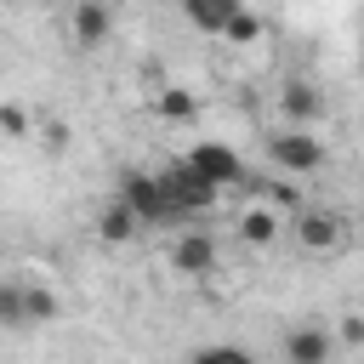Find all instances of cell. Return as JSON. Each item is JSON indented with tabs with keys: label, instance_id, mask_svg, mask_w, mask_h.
I'll list each match as a JSON object with an SVG mask.
<instances>
[{
	"label": "cell",
	"instance_id": "obj_1",
	"mask_svg": "<svg viewBox=\"0 0 364 364\" xmlns=\"http://www.w3.org/2000/svg\"><path fill=\"white\" fill-rule=\"evenodd\" d=\"M159 176V193H165V205H171V222H182V216H199V210H210L216 199H222V188L216 182H205L188 159H171L165 171H154Z\"/></svg>",
	"mask_w": 364,
	"mask_h": 364
},
{
	"label": "cell",
	"instance_id": "obj_2",
	"mask_svg": "<svg viewBox=\"0 0 364 364\" xmlns=\"http://www.w3.org/2000/svg\"><path fill=\"white\" fill-rule=\"evenodd\" d=\"M290 239H296V250H307V256H336L341 245H347V216L341 210H324V205H301V210H290Z\"/></svg>",
	"mask_w": 364,
	"mask_h": 364
},
{
	"label": "cell",
	"instance_id": "obj_3",
	"mask_svg": "<svg viewBox=\"0 0 364 364\" xmlns=\"http://www.w3.org/2000/svg\"><path fill=\"white\" fill-rule=\"evenodd\" d=\"M267 159L284 171V176H313L330 165V148L307 131V125H290V131H273L267 136Z\"/></svg>",
	"mask_w": 364,
	"mask_h": 364
},
{
	"label": "cell",
	"instance_id": "obj_4",
	"mask_svg": "<svg viewBox=\"0 0 364 364\" xmlns=\"http://www.w3.org/2000/svg\"><path fill=\"white\" fill-rule=\"evenodd\" d=\"M114 199H119V205H131L142 228H154V222H171V205H165V193H159V176H154V171H136V165H125V171H119V188H114Z\"/></svg>",
	"mask_w": 364,
	"mask_h": 364
},
{
	"label": "cell",
	"instance_id": "obj_5",
	"mask_svg": "<svg viewBox=\"0 0 364 364\" xmlns=\"http://www.w3.org/2000/svg\"><path fill=\"white\" fill-rule=\"evenodd\" d=\"M205 182H216V188H239L245 182V159H239V148L233 142H216V136H199L188 154H182Z\"/></svg>",
	"mask_w": 364,
	"mask_h": 364
},
{
	"label": "cell",
	"instance_id": "obj_6",
	"mask_svg": "<svg viewBox=\"0 0 364 364\" xmlns=\"http://www.w3.org/2000/svg\"><path fill=\"white\" fill-rule=\"evenodd\" d=\"M330 358H336V336H330L324 318L284 330V364H330Z\"/></svg>",
	"mask_w": 364,
	"mask_h": 364
},
{
	"label": "cell",
	"instance_id": "obj_7",
	"mask_svg": "<svg viewBox=\"0 0 364 364\" xmlns=\"http://www.w3.org/2000/svg\"><path fill=\"white\" fill-rule=\"evenodd\" d=\"M171 267H176L182 279H210V273H216V239L199 233V228L176 233V245H171Z\"/></svg>",
	"mask_w": 364,
	"mask_h": 364
},
{
	"label": "cell",
	"instance_id": "obj_8",
	"mask_svg": "<svg viewBox=\"0 0 364 364\" xmlns=\"http://www.w3.org/2000/svg\"><path fill=\"white\" fill-rule=\"evenodd\" d=\"M68 34H74V46H80V51L108 46V34H114V6H108V0H74Z\"/></svg>",
	"mask_w": 364,
	"mask_h": 364
},
{
	"label": "cell",
	"instance_id": "obj_9",
	"mask_svg": "<svg viewBox=\"0 0 364 364\" xmlns=\"http://www.w3.org/2000/svg\"><path fill=\"white\" fill-rule=\"evenodd\" d=\"M279 108H284V119H290V125H318V119L330 114V97H324L313 80H284Z\"/></svg>",
	"mask_w": 364,
	"mask_h": 364
},
{
	"label": "cell",
	"instance_id": "obj_10",
	"mask_svg": "<svg viewBox=\"0 0 364 364\" xmlns=\"http://www.w3.org/2000/svg\"><path fill=\"white\" fill-rule=\"evenodd\" d=\"M279 233H284V216L267 210V205H250V210L239 216V245H250V250H273Z\"/></svg>",
	"mask_w": 364,
	"mask_h": 364
},
{
	"label": "cell",
	"instance_id": "obj_11",
	"mask_svg": "<svg viewBox=\"0 0 364 364\" xmlns=\"http://www.w3.org/2000/svg\"><path fill=\"white\" fill-rule=\"evenodd\" d=\"M57 318H63V296H57L51 284L23 279V324H28V330H40V324H57Z\"/></svg>",
	"mask_w": 364,
	"mask_h": 364
},
{
	"label": "cell",
	"instance_id": "obj_12",
	"mask_svg": "<svg viewBox=\"0 0 364 364\" xmlns=\"http://www.w3.org/2000/svg\"><path fill=\"white\" fill-rule=\"evenodd\" d=\"M136 233H142L136 210H131V205H119V199H108V205H102V216H97V239H102V245H131Z\"/></svg>",
	"mask_w": 364,
	"mask_h": 364
},
{
	"label": "cell",
	"instance_id": "obj_13",
	"mask_svg": "<svg viewBox=\"0 0 364 364\" xmlns=\"http://www.w3.org/2000/svg\"><path fill=\"white\" fill-rule=\"evenodd\" d=\"M245 0H182V17L199 28V34H222V23L239 11Z\"/></svg>",
	"mask_w": 364,
	"mask_h": 364
},
{
	"label": "cell",
	"instance_id": "obj_14",
	"mask_svg": "<svg viewBox=\"0 0 364 364\" xmlns=\"http://www.w3.org/2000/svg\"><path fill=\"white\" fill-rule=\"evenodd\" d=\"M245 182H250V176H245ZM250 188H256V205H267V210H279V216H290V210L307 205L296 182H273V176H267V182H250Z\"/></svg>",
	"mask_w": 364,
	"mask_h": 364
},
{
	"label": "cell",
	"instance_id": "obj_15",
	"mask_svg": "<svg viewBox=\"0 0 364 364\" xmlns=\"http://www.w3.org/2000/svg\"><path fill=\"white\" fill-rule=\"evenodd\" d=\"M154 108H159V119H171V125H188V119L199 114V97H193V91H182V85H165V91L154 97Z\"/></svg>",
	"mask_w": 364,
	"mask_h": 364
},
{
	"label": "cell",
	"instance_id": "obj_16",
	"mask_svg": "<svg viewBox=\"0 0 364 364\" xmlns=\"http://www.w3.org/2000/svg\"><path fill=\"white\" fill-rule=\"evenodd\" d=\"M0 330H28L23 324V279H0Z\"/></svg>",
	"mask_w": 364,
	"mask_h": 364
},
{
	"label": "cell",
	"instance_id": "obj_17",
	"mask_svg": "<svg viewBox=\"0 0 364 364\" xmlns=\"http://www.w3.org/2000/svg\"><path fill=\"white\" fill-rule=\"evenodd\" d=\"M222 34H228V46H256V40H262V17L239 6V11L222 23Z\"/></svg>",
	"mask_w": 364,
	"mask_h": 364
},
{
	"label": "cell",
	"instance_id": "obj_18",
	"mask_svg": "<svg viewBox=\"0 0 364 364\" xmlns=\"http://www.w3.org/2000/svg\"><path fill=\"white\" fill-rule=\"evenodd\" d=\"M193 364H256V358H250L245 347H228V341H222V347H199Z\"/></svg>",
	"mask_w": 364,
	"mask_h": 364
},
{
	"label": "cell",
	"instance_id": "obj_19",
	"mask_svg": "<svg viewBox=\"0 0 364 364\" xmlns=\"http://www.w3.org/2000/svg\"><path fill=\"white\" fill-rule=\"evenodd\" d=\"M330 336H336V347H353V353H358V347H364V318H358V313H341V324H336Z\"/></svg>",
	"mask_w": 364,
	"mask_h": 364
},
{
	"label": "cell",
	"instance_id": "obj_20",
	"mask_svg": "<svg viewBox=\"0 0 364 364\" xmlns=\"http://www.w3.org/2000/svg\"><path fill=\"white\" fill-rule=\"evenodd\" d=\"M0 136H28V114L17 102H0Z\"/></svg>",
	"mask_w": 364,
	"mask_h": 364
},
{
	"label": "cell",
	"instance_id": "obj_21",
	"mask_svg": "<svg viewBox=\"0 0 364 364\" xmlns=\"http://www.w3.org/2000/svg\"><path fill=\"white\" fill-rule=\"evenodd\" d=\"M46 142H51V148H68V125L51 119V125H46Z\"/></svg>",
	"mask_w": 364,
	"mask_h": 364
},
{
	"label": "cell",
	"instance_id": "obj_22",
	"mask_svg": "<svg viewBox=\"0 0 364 364\" xmlns=\"http://www.w3.org/2000/svg\"><path fill=\"white\" fill-rule=\"evenodd\" d=\"M46 6H74V0H46Z\"/></svg>",
	"mask_w": 364,
	"mask_h": 364
}]
</instances>
